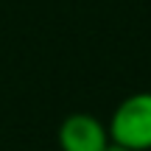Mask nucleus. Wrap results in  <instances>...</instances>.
<instances>
[{
	"mask_svg": "<svg viewBox=\"0 0 151 151\" xmlns=\"http://www.w3.org/2000/svg\"><path fill=\"white\" fill-rule=\"evenodd\" d=\"M109 140L129 151H151V92H132L115 106L106 123Z\"/></svg>",
	"mask_w": 151,
	"mask_h": 151,
	"instance_id": "nucleus-1",
	"label": "nucleus"
},
{
	"mask_svg": "<svg viewBox=\"0 0 151 151\" xmlns=\"http://www.w3.org/2000/svg\"><path fill=\"white\" fill-rule=\"evenodd\" d=\"M62 151H104L109 146V129L101 118L87 112H73L59 123L56 132Z\"/></svg>",
	"mask_w": 151,
	"mask_h": 151,
	"instance_id": "nucleus-2",
	"label": "nucleus"
},
{
	"mask_svg": "<svg viewBox=\"0 0 151 151\" xmlns=\"http://www.w3.org/2000/svg\"><path fill=\"white\" fill-rule=\"evenodd\" d=\"M104 151H129V148H120V146H115V143H109V146L104 148Z\"/></svg>",
	"mask_w": 151,
	"mask_h": 151,
	"instance_id": "nucleus-3",
	"label": "nucleus"
}]
</instances>
